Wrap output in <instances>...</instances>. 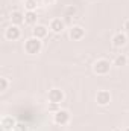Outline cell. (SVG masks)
<instances>
[{
	"mask_svg": "<svg viewBox=\"0 0 129 131\" xmlns=\"http://www.w3.org/2000/svg\"><path fill=\"white\" fill-rule=\"evenodd\" d=\"M43 49V41L36 37H31L24 41V52L28 55H38Z\"/></svg>",
	"mask_w": 129,
	"mask_h": 131,
	"instance_id": "6da1fadb",
	"label": "cell"
},
{
	"mask_svg": "<svg viewBox=\"0 0 129 131\" xmlns=\"http://www.w3.org/2000/svg\"><path fill=\"white\" fill-rule=\"evenodd\" d=\"M111 66H112V64H111L108 60L100 58V60L94 61V64H93V72L96 73L97 76H105V75H108V73H109Z\"/></svg>",
	"mask_w": 129,
	"mask_h": 131,
	"instance_id": "7a4b0ae2",
	"label": "cell"
},
{
	"mask_svg": "<svg viewBox=\"0 0 129 131\" xmlns=\"http://www.w3.org/2000/svg\"><path fill=\"white\" fill-rule=\"evenodd\" d=\"M53 122L59 127H64V125H68L70 122V113L67 110H62L59 108L56 113H53Z\"/></svg>",
	"mask_w": 129,
	"mask_h": 131,
	"instance_id": "3957f363",
	"label": "cell"
},
{
	"mask_svg": "<svg viewBox=\"0 0 129 131\" xmlns=\"http://www.w3.org/2000/svg\"><path fill=\"white\" fill-rule=\"evenodd\" d=\"M20 37H21V31H20V28L15 26V25H9V26L5 29V38H6L8 41H17Z\"/></svg>",
	"mask_w": 129,
	"mask_h": 131,
	"instance_id": "277c9868",
	"label": "cell"
},
{
	"mask_svg": "<svg viewBox=\"0 0 129 131\" xmlns=\"http://www.w3.org/2000/svg\"><path fill=\"white\" fill-rule=\"evenodd\" d=\"M64 98H65V95L61 89H50L49 93H47L49 102H53V104H61L64 101Z\"/></svg>",
	"mask_w": 129,
	"mask_h": 131,
	"instance_id": "5b68a950",
	"label": "cell"
},
{
	"mask_svg": "<svg viewBox=\"0 0 129 131\" xmlns=\"http://www.w3.org/2000/svg\"><path fill=\"white\" fill-rule=\"evenodd\" d=\"M111 99H112V96H111V93L108 90H99L96 95V102H97V105H100V107L109 105Z\"/></svg>",
	"mask_w": 129,
	"mask_h": 131,
	"instance_id": "8992f818",
	"label": "cell"
},
{
	"mask_svg": "<svg viewBox=\"0 0 129 131\" xmlns=\"http://www.w3.org/2000/svg\"><path fill=\"white\" fill-rule=\"evenodd\" d=\"M111 43H112V46H114V47L120 49V47L126 46V43H128V35H126L125 32L114 34V35H112V38H111Z\"/></svg>",
	"mask_w": 129,
	"mask_h": 131,
	"instance_id": "52a82bcc",
	"label": "cell"
},
{
	"mask_svg": "<svg viewBox=\"0 0 129 131\" xmlns=\"http://www.w3.org/2000/svg\"><path fill=\"white\" fill-rule=\"evenodd\" d=\"M15 125H17V121L12 116H3L0 121V127L3 131H14Z\"/></svg>",
	"mask_w": 129,
	"mask_h": 131,
	"instance_id": "ba28073f",
	"label": "cell"
},
{
	"mask_svg": "<svg viewBox=\"0 0 129 131\" xmlns=\"http://www.w3.org/2000/svg\"><path fill=\"white\" fill-rule=\"evenodd\" d=\"M68 35H70V38L73 41H79V40H82L85 37V29L82 26H71Z\"/></svg>",
	"mask_w": 129,
	"mask_h": 131,
	"instance_id": "9c48e42d",
	"label": "cell"
},
{
	"mask_svg": "<svg viewBox=\"0 0 129 131\" xmlns=\"http://www.w3.org/2000/svg\"><path fill=\"white\" fill-rule=\"evenodd\" d=\"M49 28H50V31L53 34H61V32H64V29H65V21L62 18H53L50 21Z\"/></svg>",
	"mask_w": 129,
	"mask_h": 131,
	"instance_id": "30bf717a",
	"label": "cell"
},
{
	"mask_svg": "<svg viewBox=\"0 0 129 131\" xmlns=\"http://www.w3.org/2000/svg\"><path fill=\"white\" fill-rule=\"evenodd\" d=\"M49 29H50V28H47V26H44V25H36V26H33V29H32V37H36V38L43 40V38L47 37Z\"/></svg>",
	"mask_w": 129,
	"mask_h": 131,
	"instance_id": "8fae6325",
	"label": "cell"
},
{
	"mask_svg": "<svg viewBox=\"0 0 129 131\" xmlns=\"http://www.w3.org/2000/svg\"><path fill=\"white\" fill-rule=\"evenodd\" d=\"M9 20H11V25L20 26V25L24 23V14L21 11H12L11 15H9Z\"/></svg>",
	"mask_w": 129,
	"mask_h": 131,
	"instance_id": "7c38bea8",
	"label": "cell"
},
{
	"mask_svg": "<svg viewBox=\"0 0 129 131\" xmlns=\"http://www.w3.org/2000/svg\"><path fill=\"white\" fill-rule=\"evenodd\" d=\"M36 21H38V14L36 11H26L24 12V23L29 25V26H36Z\"/></svg>",
	"mask_w": 129,
	"mask_h": 131,
	"instance_id": "4fadbf2b",
	"label": "cell"
},
{
	"mask_svg": "<svg viewBox=\"0 0 129 131\" xmlns=\"http://www.w3.org/2000/svg\"><path fill=\"white\" fill-rule=\"evenodd\" d=\"M114 66H117V67H125V66H128V57H126L125 53L117 55V57L114 58Z\"/></svg>",
	"mask_w": 129,
	"mask_h": 131,
	"instance_id": "5bb4252c",
	"label": "cell"
},
{
	"mask_svg": "<svg viewBox=\"0 0 129 131\" xmlns=\"http://www.w3.org/2000/svg\"><path fill=\"white\" fill-rule=\"evenodd\" d=\"M76 12H78V9H76V6H73V5H67L64 8V17H74Z\"/></svg>",
	"mask_w": 129,
	"mask_h": 131,
	"instance_id": "9a60e30c",
	"label": "cell"
},
{
	"mask_svg": "<svg viewBox=\"0 0 129 131\" xmlns=\"http://www.w3.org/2000/svg\"><path fill=\"white\" fill-rule=\"evenodd\" d=\"M36 0H24V9L26 11H36Z\"/></svg>",
	"mask_w": 129,
	"mask_h": 131,
	"instance_id": "2e32d148",
	"label": "cell"
},
{
	"mask_svg": "<svg viewBox=\"0 0 129 131\" xmlns=\"http://www.w3.org/2000/svg\"><path fill=\"white\" fill-rule=\"evenodd\" d=\"M8 89H9V79L5 78V76H2L0 78V93H5Z\"/></svg>",
	"mask_w": 129,
	"mask_h": 131,
	"instance_id": "e0dca14e",
	"label": "cell"
},
{
	"mask_svg": "<svg viewBox=\"0 0 129 131\" xmlns=\"http://www.w3.org/2000/svg\"><path fill=\"white\" fill-rule=\"evenodd\" d=\"M14 131H29V127H28V124H24V122H17Z\"/></svg>",
	"mask_w": 129,
	"mask_h": 131,
	"instance_id": "ac0fdd59",
	"label": "cell"
},
{
	"mask_svg": "<svg viewBox=\"0 0 129 131\" xmlns=\"http://www.w3.org/2000/svg\"><path fill=\"white\" fill-rule=\"evenodd\" d=\"M49 110H50V111H53V113H56V111L59 110V104H53V102H49Z\"/></svg>",
	"mask_w": 129,
	"mask_h": 131,
	"instance_id": "d6986e66",
	"label": "cell"
},
{
	"mask_svg": "<svg viewBox=\"0 0 129 131\" xmlns=\"http://www.w3.org/2000/svg\"><path fill=\"white\" fill-rule=\"evenodd\" d=\"M123 32L129 35V18L128 20H125V23H123Z\"/></svg>",
	"mask_w": 129,
	"mask_h": 131,
	"instance_id": "ffe728a7",
	"label": "cell"
},
{
	"mask_svg": "<svg viewBox=\"0 0 129 131\" xmlns=\"http://www.w3.org/2000/svg\"><path fill=\"white\" fill-rule=\"evenodd\" d=\"M43 3H44L46 6H49V5H53V3H55V0H43Z\"/></svg>",
	"mask_w": 129,
	"mask_h": 131,
	"instance_id": "44dd1931",
	"label": "cell"
},
{
	"mask_svg": "<svg viewBox=\"0 0 129 131\" xmlns=\"http://www.w3.org/2000/svg\"><path fill=\"white\" fill-rule=\"evenodd\" d=\"M123 131H129V127H128V128H125V130H123Z\"/></svg>",
	"mask_w": 129,
	"mask_h": 131,
	"instance_id": "7402d4cb",
	"label": "cell"
}]
</instances>
